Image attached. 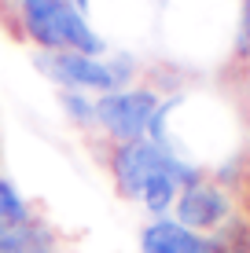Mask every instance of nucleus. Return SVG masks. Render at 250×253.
<instances>
[{
    "mask_svg": "<svg viewBox=\"0 0 250 253\" xmlns=\"http://www.w3.org/2000/svg\"><path fill=\"white\" fill-rule=\"evenodd\" d=\"M33 66L55 84L59 92H118L136 84V59L125 51L107 55H81V51H37Z\"/></svg>",
    "mask_w": 250,
    "mask_h": 253,
    "instance_id": "nucleus-2",
    "label": "nucleus"
},
{
    "mask_svg": "<svg viewBox=\"0 0 250 253\" xmlns=\"http://www.w3.org/2000/svg\"><path fill=\"white\" fill-rule=\"evenodd\" d=\"M162 158H166V151L158 143H151L148 136L129 139V143H110L103 162H107V172H110V184H114L118 198L140 202V191L151 180V172L162 165Z\"/></svg>",
    "mask_w": 250,
    "mask_h": 253,
    "instance_id": "nucleus-5",
    "label": "nucleus"
},
{
    "mask_svg": "<svg viewBox=\"0 0 250 253\" xmlns=\"http://www.w3.org/2000/svg\"><path fill=\"white\" fill-rule=\"evenodd\" d=\"M19 37L37 51H81L107 55L110 44L89 26V15L77 11L74 0H15Z\"/></svg>",
    "mask_w": 250,
    "mask_h": 253,
    "instance_id": "nucleus-1",
    "label": "nucleus"
},
{
    "mask_svg": "<svg viewBox=\"0 0 250 253\" xmlns=\"http://www.w3.org/2000/svg\"><path fill=\"white\" fill-rule=\"evenodd\" d=\"M158 103H162V95L148 88V84H129V88L96 95V132H103L107 143L144 139Z\"/></svg>",
    "mask_w": 250,
    "mask_h": 253,
    "instance_id": "nucleus-3",
    "label": "nucleus"
},
{
    "mask_svg": "<svg viewBox=\"0 0 250 253\" xmlns=\"http://www.w3.org/2000/svg\"><path fill=\"white\" fill-rule=\"evenodd\" d=\"M74 4H77V11H81V15H89V7H92V0H74Z\"/></svg>",
    "mask_w": 250,
    "mask_h": 253,
    "instance_id": "nucleus-11",
    "label": "nucleus"
},
{
    "mask_svg": "<svg viewBox=\"0 0 250 253\" xmlns=\"http://www.w3.org/2000/svg\"><path fill=\"white\" fill-rule=\"evenodd\" d=\"M232 51H236V59L250 63V0H243V7H239V26H236Z\"/></svg>",
    "mask_w": 250,
    "mask_h": 253,
    "instance_id": "nucleus-10",
    "label": "nucleus"
},
{
    "mask_svg": "<svg viewBox=\"0 0 250 253\" xmlns=\"http://www.w3.org/2000/svg\"><path fill=\"white\" fill-rule=\"evenodd\" d=\"M202 235L188 231L173 216H151L140 228V253H192Z\"/></svg>",
    "mask_w": 250,
    "mask_h": 253,
    "instance_id": "nucleus-6",
    "label": "nucleus"
},
{
    "mask_svg": "<svg viewBox=\"0 0 250 253\" xmlns=\"http://www.w3.org/2000/svg\"><path fill=\"white\" fill-rule=\"evenodd\" d=\"M41 246H55V235L41 216H33L22 228H4L0 231V253H30Z\"/></svg>",
    "mask_w": 250,
    "mask_h": 253,
    "instance_id": "nucleus-7",
    "label": "nucleus"
},
{
    "mask_svg": "<svg viewBox=\"0 0 250 253\" xmlns=\"http://www.w3.org/2000/svg\"><path fill=\"white\" fill-rule=\"evenodd\" d=\"M169 216L195 235H217L236 216V202H232V191L206 172L202 180H195V184H188L180 191Z\"/></svg>",
    "mask_w": 250,
    "mask_h": 253,
    "instance_id": "nucleus-4",
    "label": "nucleus"
},
{
    "mask_svg": "<svg viewBox=\"0 0 250 253\" xmlns=\"http://www.w3.org/2000/svg\"><path fill=\"white\" fill-rule=\"evenodd\" d=\"M30 253H63L59 246H41V250H30Z\"/></svg>",
    "mask_w": 250,
    "mask_h": 253,
    "instance_id": "nucleus-12",
    "label": "nucleus"
},
{
    "mask_svg": "<svg viewBox=\"0 0 250 253\" xmlns=\"http://www.w3.org/2000/svg\"><path fill=\"white\" fill-rule=\"evenodd\" d=\"M30 220H33V209L22 198V191L0 176V228H22Z\"/></svg>",
    "mask_w": 250,
    "mask_h": 253,
    "instance_id": "nucleus-8",
    "label": "nucleus"
},
{
    "mask_svg": "<svg viewBox=\"0 0 250 253\" xmlns=\"http://www.w3.org/2000/svg\"><path fill=\"white\" fill-rule=\"evenodd\" d=\"M59 107L70 118V125H77L81 132L96 128V99L89 92H59Z\"/></svg>",
    "mask_w": 250,
    "mask_h": 253,
    "instance_id": "nucleus-9",
    "label": "nucleus"
}]
</instances>
